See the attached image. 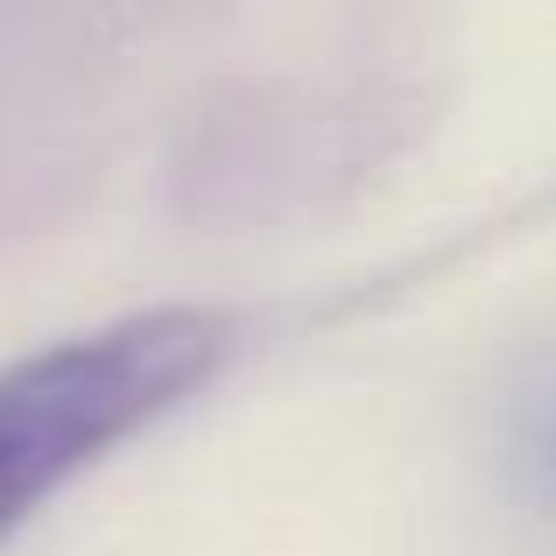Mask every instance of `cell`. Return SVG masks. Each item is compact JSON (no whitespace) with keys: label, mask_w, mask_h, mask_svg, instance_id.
<instances>
[{"label":"cell","mask_w":556,"mask_h":556,"mask_svg":"<svg viewBox=\"0 0 556 556\" xmlns=\"http://www.w3.org/2000/svg\"><path fill=\"white\" fill-rule=\"evenodd\" d=\"M521 451H529V479L556 501V388L535 402V416H529V430H521Z\"/></svg>","instance_id":"2"},{"label":"cell","mask_w":556,"mask_h":556,"mask_svg":"<svg viewBox=\"0 0 556 556\" xmlns=\"http://www.w3.org/2000/svg\"><path fill=\"white\" fill-rule=\"evenodd\" d=\"M232 345H240L232 311L155 303L0 367V543H14L99 458L204 394L226 374Z\"/></svg>","instance_id":"1"}]
</instances>
